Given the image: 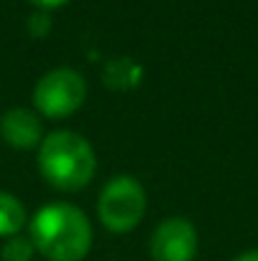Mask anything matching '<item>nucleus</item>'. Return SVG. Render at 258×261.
Masks as SVG:
<instances>
[{
    "instance_id": "1",
    "label": "nucleus",
    "mask_w": 258,
    "mask_h": 261,
    "mask_svg": "<svg viewBox=\"0 0 258 261\" xmlns=\"http://www.w3.org/2000/svg\"><path fill=\"white\" fill-rule=\"evenodd\" d=\"M28 231L36 251L48 261H84L94 241L86 213L64 200H53L38 208Z\"/></svg>"
},
{
    "instance_id": "2",
    "label": "nucleus",
    "mask_w": 258,
    "mask_h": 261,
    "mask_svg": "<svg viewBox=\"0 0 258 261\" xmlns=\"http://www.w3.org/2000/svg\"><path fill=\"white\" fill-rule=\"evenodd\" d=\"M38 170L51 188L61 193H76L94 180L96 152L79 132L56 129L38 145Z\"/></svg>"
},
{
    "instance_id": "3",
    "label": "nucleus",
    "mask_w": 258,
    "mask_h": 261,
    "mask_svg": "<svg viewBox=\"0 0 258 261\" xmlns=\"http://www.w3.org/2000/svg\"><path fill=\"white\" fill-rule=\"evenodd\" d=\"M147 211V193L142 182L132 175H117L111 177L96 200L99 221L111 233H129L134 231Z\"/></svg>"
},
{
    "instance_id": "4",
    "label": "nucleus",
    "mask_w": 258,
    "mask_h": 261,
    "mask_svg": "<svg viewBox=\"0 0 258 261\" xmlns=\"http://www.w3.org/2000/svg\"><path fill=\"white\" fill-rule=\"evenodd\" d=\"M86 99V79L69 66L46 71L33 87V107L48 119H66L81 109Z\"/></svg>"
},
{
    "instance_id": "5",
    "label": "nucleus",
    "mask_w": 258,
    "mask_h": 261,
    "mask_svg": "<svg viewBox=\"0 0 258 261\" xmlns=\"http://www.w3.org/2000/svg\"><path fill=\"white\" fill-rule=\"evenodd\" d=\"M197 228L182 216L165 218L155 226L150 239L152 261H195L197 256Z\"/></svg>"
},
{
    "instance_id": "6",
    "label": "nucleus",
    "mask_w": 258,
    "mask_h": 261,
    "mask_svg": "<svg viewBox=\"0 0 258 261\" xmlns=\"http://www.w3.org/2000/svg\"><path fill=\"white\" fill-rule=\"evenodd\" d=\"M0 137L13 150H36L43 142V127L36 109L10 107L0 114Z\"/></svg>"
},
{
    "instance_id": "7",
    "label": "nucleus",
    "mask_w": 258,
    "mask_h": 261,
    "mask_svg": "<svg viewBox=\"0 0 258 261\" xmlns=\"http://www.w3.org/2000/svg\"><path fill=\"white\" fill-rule=\"evenodd\" d=\"M145 76L142 66L129 59V56H119V59H109L104 64V71H101V79L104 84L114 91H122V89H134L139 84V79Z\"/></svg>"
},
{
    "instance_id": "8",
    "label": "nucleus",
    "mask_w": 258,
    "mask_h": 261,
    "mask_svg": "<svg viewBox=\"0 0 258 261\" xmlns=\"http://www.w3.org/2000/svg\"><path fill=\"white\" fill-rule=\"evenodd\" d=\"M25 205L13 193L0 190V239H13L25 226Z\"/></svg>"
},
{
    "instance_id": "9",
    "label": "nucleus",
    "mask_w": 258,
    "mask_h": 261,
    "mask_svg": "<svg viewBox=\"0 0 258 261\" xmlns=\"http://www.w3.org/2000/svg\"><path fill=\"white\" fill-rule=\"evenodd\" d=\"M36 256V246L31 241V236H13L5 239L3 249H0V259L3 261H31Z\"/></svg>"
},
{
    "instance_id": "10",
    "label": "nucleus",
    "mask_w": 258,
    "mask_h": 261,
    "mask_svg": "<svg viewBox=\"0 0 258 261\" xmlns=\"http://www.w3.org/2000/svg\"><path fill=\"white\" fill-rule=\"evenodd\" d=\"M48 31H51V13H46V10H33L31 18H28V33L36 36V38H41V36H46Z\"/></svg>"
},
{
    "instance_id": "11",
    "label": "nucleus",
    "mask_w": 258,
    "mask_h": 261,
    "mask_svg": "<svg viewBox=\"0 0 258 261\" xmlns=\"http://www.w3.org/2000/svg\"><path fill=\"white\" fill-rule=\"evenodd\" d=\"M31 3L36 5V10H46V13H51V10H56V8L66 5L69 0H31Z\"/></svg>"
},
{
    "instance_id": "12",
    "label": "nucleus",
    "mask_w": 258,
    "mask_h": 261,
    "mask_svg": "<svg viewBox=\"0 0 258 261\" xmlns=\"http://www.w3.org/2000/svg\"><path fill=\"white\" fill-rule=\"evenodd\" d=\"M233 261H258V249H251V251H246V254L236 256Z\"/></svg>"
}]
</instances>
